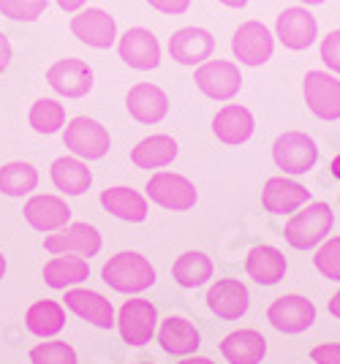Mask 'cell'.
Masks as SVG:
<instances>
[{
	"label": "cell",
	"instance_id": "cell-24",
	"mask_svg": "<svg viewBox=\"0 0 340 364\" xmlns=\"http://www.w3.org/2000/svg\"><path fill=\"white\" fill-rule=\"evenodd\" d=\"M158 346L171 356H191L201 346V334L186 316H169L158 326Z\"/></svg>",
	"mask_w": 340,
	"mask_h": 364
},
{
	"label": "cell",
	"instance_id": "cell-27",
	"mask_svg": "<svg viewBox=\"0 0 340 364\" xmlns=\"http://www.w3.org/2000/svg\"><path fill=\"white\" fill-rule=\"evenodd\" d=\"M49 177L55 182V188L63 191L65 196H82L90 185H93V171L87 168V164L77 158V155H63L52 161Z\"/></svg>",
	"mask_w": 340,
	"mask_h": 364
},
{
	"label": "cell",
	"instance_id": "cell-42",
	"mask_svg": "<svg viewBox=\"0 0 340 364\" xmlns=\"http://www.w3.org/2000/svg\"><path fill=\"white\" fill-rule=\"evenodd\" d=\"M329 313H332V316L340 321V291H335V296L329 299Z\"/></svg>",
	"mask_w": 340,
	"mask_h": 364
},
{
	"label": "cell",
	"instance_id": "cell-41",
	"mask_svg": "<svg viewBox=\"0 0 340 364\" xmlns=\"http://www.w3.org/2000/svg\"><path fill=\"white\" fill-rule=\"evenodd\" d=\"M55 3L60 6L65 14H77V11H82L87 6V0H55Z\"/></svg>",
	"mask_w": 340,
	"mask_h": 364
},
{
	"label": "cell",
	"instance_id": "cell-19",
	"mask_svg": "<svg viewBox=\"0 0 340 364\" xmlns=\"http://www.w3.org/2000/svg\"><path fill=\"white\" fill-rule=\"evenodd\" d=\"M22 215L28 220V226L41 231V234L60 231L63 226L71 223V207L65 204V198L52 196V193H38V196L28 198Z\"/></svg>",
	"mask_w": 340,
	"mask_h": 364
},
{
	"label": "cell",
	"instance_id": "cell-22",
	"mask_svg": "<svg viewBox=\"0 0 340 364\" xmlns=\"http://www.w3.org/2000/svg\"><path fill=\"white\" fill-rule=\"evenodd\" d=\"M310 201V191L289 177H270L262 188V204L272 215H292Z\"/></svg>",
	"mask_w": 340,
	"mask_h": 364
},
{
	"label": "cell",
	"instance_id": "cell-37",
	"mask_svg": "<svg viewBox=\"0 0 340 364\" xmlns=\"http://www.w3.org/2000/svg\"><path fill=\"white\" fill-rule=\"evenodd\" d=\"M319 55H322V63H324L332 74H340V31L326 33L324 38H322Z\"/></svg>",
	"mask_w": 340,
	"mask_h": 364
},
{
	"label": "cell",
	"instance_id": "cell-9",
	"mask_svg": "<svg viewBox=\"0 0 340 364\" xmlns=\"http://www.w3.org/2000/svg\"><path fill=\"white\" fill-rule=\"evenodd\" d=\"M302 95L319 120H340V79L329 71H308L302 76Z\"/></svg>",
	"mask_w": 340,
	"mask_h": 364
},
{
	"label": "cell",
	"instance_id": "cell-33",
	"mask_svg": "<svg viewBox=\"0 0 340 364\" xmlns=\"http://www.w3.org/2000/svg\"><path fill=\"white\" fill-rule=\"evenodd\" d=\"M28 122L36 134L52 136L65 128V107L55 98H38L28 112Z\"/></svg>",
	"mask_w": 340,
	"mask_h": 364
},
{
	"label": "cell",
	"instance_id": "cell-25",
	"mask_svg": "<svg viewBox=\"0 0 340 364\" xmlns=\"http://www.w3.org/2000/svg\"><path fill=\"white\" fill-rule=\"evenodd\" d=\"M221 353L229 364H262L267 356V340L256 329H237L221 340Z\"/></svg>",
	"mask_w": 340,
	"mask_h": 364
},
{
	"label": "cell",
	"instance_id": "cell-21",
	"mask_svg": "<svg viewBox=\"0 0 340 364\" xmlns=\"http://www.w3.org/2000/svg\"><path fill=\"white\" fill-rule=\"evenodd\" d=\"M256 131V117L253 112L243 104H226L223 109H218V114L213 117V134L218 141L229 144V147H240Z\"/></svg>",
	"mask_w": 340,
	"mask_h": 364
},
{
	"label": "cell",
	"instance_id": "cell-29",
	"mask_svg": "<svg viewBox=\"0 0 340 364\" xmlns=\"http://www.w3.org/2000/svg\"><path fill=\"white\" fill-rule=\"evenodd\" d=\"M90 277V264L82 256H52L44 264V283L49 289H74Z\"/></svg>",
	"mask_w": 340,
	"mask_h": 364
},
{
	"label": "cell",
	"instance_id": "cell-6",
	"mask_svg": "<svg viewBox=\"0 0 340 364\" xmlns=\"http://www.w3.org/2000/svg\"><path fill=\"white\" fill-rule=\"evenodd\" d=\"M232 52L234 58L248 65V68H259L272 58L275 52V33L270 31L259 19H248L243 22L232 36Z\"/></svg>",
	"mask_w": 340,
	"mask_h": 364
},
{
	"label": "cell",
	"instance_id": "cell-7",
	"mask_svg": "<svg viewBox=\"0 0 340 364\" xmlns=\"http://www.w3.org/2000/svg\"><path fill=\"white\" fill-rule=\"evenodd\" d=\"M193 82H196L201 95H207L213 101H232L234 95L243 90L240 65H234L232 60H221V58L196 65Z\"/></svg>",
	"mask_w": 340,
	"mask_h": 364
},
{
	"label": "cell",
	"instance_id": "cell-4",
	"mask_svg": "<svg viewBox=\"0 0 340 364\" xmlns=\"http://www.w3.org/2000/svg\"><path fill=\"white\" fill-rule=\"evenodd\" d=\"M63 144L82 161H101L112 147V136L93 117H74L63 128Z\"/></svg>",
	"mask_w": 340,
	"mask_h": 364
},
{
	"label": "cell",
	"instance_id": "cell-43",
	"mask_svg": "<svg viewBox=\"0 0 340 364\" xmlns=\"http://www.w3.org/2000/svg\"><path fill=\"white\" fill-rule=\"evenodd\" d=\"M177 364H216V362L207 359V356H186L183 362H177Z\"/></svg>",
	"mask_w": 340,
	"mask_h": 364
},
{
	"label": "cell",
	"instance_id": "cell-44",
	"mask_svg": "<svg viewBox=\"0 0 340 364\" xmlns=\"http://www.w3.org/2000/svg\"><path fill=\"white\" fill-rule=\"evenodd\" d=\"M221 6H226V9H243L248 0H218Z\"/></svg>",
	"mask_w": 340,
	"mask_h": 364
},
{
	"label": "cell",
	"instance_id": "cell-39",
	"mask_svg": "<svg viewBox=\"0 0 340 364\" xmlns=\"http://www.w3.org/2000/svg\"><path fill=\"white\" fill-rule=\"evenodd\" d=\"M147 6H153L158 14L180 16L191 9V0H147Z\"/></svg>",
	"mask_w": 340,
	"mask_h": 364
},
{
	"label": "cell",
	"instance_id": "cell-15",
	"mask_svg": "<svg viewBox=\"0 0 340 364\" xmlns=\"http://www.w3.org/2000/svg\"><path fill=\"white\" fill-rule=\"evenodd\" d=\"M71 33L93 49H109L117 44V22L104 9H82L71 16Z\"/></svg>",
	"mask_w": 340,
	"mask_h": 364
},
{
	"label": "cell",
	"instance_id": "cell-45",
	"mask_svg": "<svg viewBox=\"0 0 340 364\" xmlns=\"http://www.w3.org/2000/svg\"><path fill=\"white\" fill-rule=\"evenodd\" d=\"M329 168H332V177H335V180H340V155H335V158H332Z\"/></svg>",
	"mask_w": 340,
	"mask_h": 364
},
{
	"label": "cell",
	"instance_id": "cell-12",
	"mask_svg": "<svg viewBox=\"0 0 340 364\" xmlns=\"http://www.w3.org/2000/svg\"><path fill=\"white\" fill-rule=\"evenodd\" d=\"M267 321L283 334H302L316 321V304L308 296L286 294L267 307Z\"/></svg>",
	"mask_w": 340,
	"mask_h": 364
},
{
	"label": "cell",
	"instance_id": "cell-23",
	"mask_svg": "<svg viewBox=\"0 0 340 364\" xmlns=\"http://www.w3.org/2000/svg\"><path fill=\"white\" fill-rule=\"evenodd\" d=\"M98 201H101L104 213H109L117 220H125V223H142V220H147V213H150L147 196H142L139 191H134L128 185H115V188L101 191Z\"/></svg>",
	"mask_w": 340,
	"mask_h": 364
},
{
	"label": "cell",
	"instance_id": "cell-14",
	"mask_svg": "<svg viewBox=\"0 0 340 364\" xmlns=\"http://www.w3.org/2000/svg\"><path fill=\"white\" fill-rule=\"evenodd\" d=\"M117 55L137 71H153L161 65V44L147 28H128L123 36H117Z\"/></svg>",
	"mask_w": 340,
	"mask_h": 364
},
{
	"label": "cell",
	"instance_id": "cell-28",
	"mask_svg": "<svg viewBox=\"0 0 340 364\" xmlns=\"http://www.w3.org/2000/svg\"><path fill=\"white\" fill-rule=\"evenodd\" d=\"M177 152H180V144L174 141V136L153 134V136H144L131 150V164L137 168H166L169 164H174Z\"/></svg>",
	"mask_w": 340,
	"mask_h": 364
},
{
	"label": "cell",
	"instance_id": "cell-17",
	"mask_svg": "<svg viewBox=\"0 0 340 364\" xmlns=\"http://www.w3.org/2000/svg\"><path fill=\"white\" fill-rule=\"evenodd\" d=\"M207 307L221 321H240L250 307L248 286L237 277H221L207 291Z\"/></svg>",
	"mask_w": 340,
	"mask_h": 364
},
{
	"label": "cell",
	"instance_id": "cell-5",
	"mask_svg": "<svg viewBox=\"0 0 340 364\" xmlns=\"http://www.w3.org/2000/svg\"><path fill=\"white\" fill-rule=\"evenodd\" d=\"M272 161L275 166L283 171V174H292V177H299V174H308L310 168L316 166L319 161V147L310 134H302V131H286L275 139L272 144Z\"/></svg>",
	"mask_w": 340,
	"mask_h": 364
},
{
	"label": "cell",
	"instance_id": "cell-16",
	"mask_svg": "<svg viewBox=\"0 0 340 364\" xmlns=\"http://www.w3.org/2000/svg\"><path fill=\"white\" fill-rule=\"evenodd\" d=\"M63 304L77 316V318L93 323L98 329H115L117 323V313L104 294L90 289H65Z\"/></svg>",
	"mask_w": 340,
	"mask_h": 364
},
{
	"label": "cell",
	"instance_id": "cell-30",
	"mask_svg": "<svg viewBox=\"0 0 340 364\" xmlns=\"http://www.w3.org/2000/svg\"><path fill=\"white\" fill-rule=\"evenodd\" d=\"M25 326L28 332L36 334V337H55V334L63 332L65 326V307L55 299H38L28 307L25 313Z\"/></svg>",
	"mask_w": 340,
	"mask_h": 364
},
{
	"label": "cell",
	"instance_id": "cell-48",
	"mask_svg": "<svg viewBox=\"0 0 340 364\" xmlns=\"http://www.w3.org/2000/svg\"><path fill=\"white\" fill-rule=\"evenodd\" d=\"M137 364H150V362H137Z\"/></svg>",
	"mask_w": 340,
	"mask_h": 364
},
{
	"label": "cell",
	"instance_id": "cell-26",
	"mask_svg": "<svg viewBox=\"0 0 340 364\" xmlns=\"http://www.w3.org/2000/svg\"><path fill=\"white\" fill-rule=\"evenodd\" d=\"M245 272L259 286H275L286 274V256L272 245H256L245 256Z\"/></svg>",
	"mask_w": 340,
	"mask_h": 364
},
{
	"label": "cell",
	"instance_id": "cell-36",
	"mask_svg": "<svg viewBox=\"0 0 340 364\" xmlns=\"http://www.w3.org/2000/svg\"><path fill=\"white\" fill-rule=\"evenodd\" d=\"M47 11V0H0V14L11 22H36Z\"/></svg>",
	"mask_w": 340,
	"mask_h": 364
},
{
	"label": "cell",
	"instance_id": "cell-11",
	"mask_svg": "<svg viewBox=\"0 0 340 364\" xmlns=\"http://www.w3.org/2000/svg\"><path fill=\"white\" fill-rule=\"evenodd\" d=\"M275 38L292 52H305L319 38V22L305 6L283 9L275 22Z\"/></svg>",
	"mask_w": 340,
	"mask_h": 364
},
{
	"label": "cell",
	"instance_id": "cell-35",
	"mask_svg": "<svg viewBox=\"0 0 340 364\" xmlns=\"http://www.w3.org/2000/svg\"><path fill=\"white\" fill-rule=\"evenodd\" d=\"M313 267L324 274L326 280L340 283V237H326L324 242L316 247Z\"/></svg>",
	"mask_w": 340,
	"mask_h": 364
},
{
	"label": "cell",
	"instance_id": "cell-2",
	"mask_svg": "<svg viewBox=\"0 0 340 364\" xmlns=\"http://www.w3.org/2000/svg\"><path fill=\"white\" fill-rule=\"evenodd\" d=\"M101 280L120 294H142V291L153 289L158 274H155L153 264L142 253L120 250L101 267Z\"/></svg>",
	"mask_w": 340,
	"mask_h": 364
},
{
	"label": "cell",
	"instance_id": "cell-47",
	"mask_svg": "<svg viewBox=\"0 0 340 364\" xmlns=\"http://www.w3.org/2000/svg\"><path fill=\"white\" fill-rule=\"evenodd\" d=\"M299 3H305V6H322L326 0H299Z\"/></svg>",
	"mask_w": 340,
	"mask_h": 364
},
{
	"label": "cell",
	"instance_id": "cell-38",
	"mask_svg": "<svg viewBox=\"0 0 340 364\" xmlns=\"http://www.w3.org/2000/svg\"><path fill=\"white\" fill-rule=\"evenodd\" d=\"M313 364H340V343H322L310 350Z\"/></svg>",
	"mask_w": 340,
	"mask_h": 364
},
{
	"label": "cell",
	"instance_id": "cell-32",
	"mask_svg": "<svg viewBox=\"0 0 340 364\" xmlns=\"http://www.w3.org/2000/svg\"><path fill=\"white\" fill-rule=\"evenodd\" d=\"M38 188V168L25 161H11L0 166V193L9 198H22Z\"/></svg>",
	"mask_w": 340,
	"mask_h": 364
},
{
	"label": "cell",
	"instance_id": "cell-10",
	"mask_svg": "<svg viewBox=\"0 0 340 364\" xmlns=\"http://www.w3.org/2000/svg\"><path fill=\"white\" fill-rule=\"evenodd\" d=\"M44 247H47V253H52V256L93 258L101 250V234L90 223H68L60 231L47 234Z\"/></svg>",
	"mask_w": 340,
	"mask_h": 364
},
{
	"label": "cell",
	"instance_id": "cell-34",
	"mask_svg": "<svg viewBox=\"0 0 340 364\" xmlns=\"http://www.w3.org/2000/svg\"><path fill=\"white\" fill-rule=\"evenodd\" d=\"M31 364H79L77 350L71 348L63 340H52V343H38L31 348Z\"/></svg>",
	"mask_w": 340,
	"mask_h": 364
},
{
	"label": "cell",
	"instance_id": "cell-20",
	"mask_svg": "<svg viewBox=\"0 0 340 364\" xmlns=\"http://www.w3.org/2000/svg\"><path fill=\"white\" fill-rule=\"evenodd\" d=\"M216 52V38L213 33L204 28H180L171 33L169 38V55L171 60H177L180 65H201L204 60H210Z\"/></svg>",
	"mask_w": 340,
	"mask_h": 364
},
{
	"label": "cell",
	"instance_id": "cell-40",
	"mask_svg": "<svg viewBox=\"0 0 340 364\" xmlns=\"http://www.w3.org/2000/svg\"><path fill=\"white\" fill-rule=\"evenodd\" d=\"M11 58H14V49H11V41L6 38V33H0V74L11 65Z\"/></svg>",
	"mask_w": 340,
	"mask_h": 364
},
{
	"label": "cell",
	"instance_id": "cell-3",
	"mask_svg": "<svg viewBox=\"0 0 340 364\" xmlns=\"http://www.w3.org/2000/svg\"><path fill=\"white\" fill-rule=\"evenodd\" d=\"M144 191H147V198L153 204H158L161 210H169V213H188L199 201L196 185L183 174H174V171H155L147 180Z\"/></svg>",
	"mask_w": 340,
	"mask_h": 364
},
{
	"label": "cell",
	"instance_id": "cell-13",
	"mask_svg": "<svg viewBox=\"0 0 340 364\" xmlns=\"http://www.w3.org/2000/svg\"><path fill=\"white\" fill-rule=\"evenodd\" d=\"M93 68L79 58H63L47 68V85L63 98H85L93 90Z\"/></svg>",
	"mask_w": 340,
	"mask_h": 364
},
{
	"label": "cell",
	"instance_id": "cell-31",
	"mask_svg": "<svg viewBox=\"0 0 340 364\" xmlns=\"http://www.w3.org/2000/svg\"><path fill=\"white\" fill-rule=\"evenodd\" d=\"M171 277L183 289H199L204 283H210V277H213V261H210V256H204L201 250H186L183 256L174 261Z\"/></svg>",
	"mask_w": 340,
	"mask_h": 364
},
{
	"label": "cell",
	"instance_id": "cell-46",
	"mask_svg": "<svg viewBox=\"0 0 340 364\" xmlns=\"http://www.w3.org/2000/svg\"><path fill=\"white\" fill-rule=\"evenodd\" d=\"M6 267H9V264H6V256H3V253H0V280H3V277H6Z\"/></svg>",
	"mask_w": 340,
	"mask_h": 364
},
{
	"label": "cell",
	"instance_id": "cell-8",
	"mask_svg": "<svg viewBox=\"0 0 340 364\" xmlns=\"http://www.w3.org/2000/svg\"><path fill=\"white\" fill-rule=\"evenodd\" d=\"M115 326L123 337V343L134 346V348L147 346L153 340V334L158 332V310L147 299H128L117 310V323Z\"/></svg>",
	"mask_w": 340,
	"mask_h": 364
},
{
	"label": "cell",
	"instance_id": "cell-18",
	"mask_svg": "<svg viewBox=\"0 0 340 364\" xmlns=\"http://www.w3.org/2000/svg\"><path fill=\"white\" fill-rule=\"evenodd\" d=\"M125 109L131 120L142 125H155L169 114V95L153 82H137L125 95Z\"/></svg>",
	"mask_w": 340,
	"mask_h": 364
},
{
	"label": "cell",
	"instance_id": "cell-1",
	"mask_svg": "<svg viewBox=\"0 0 340 364\" xmlns=\"http://www.w3.org/2000/svg\"><path fill=\"white\" fill-rule=\"evenodd\" d=\"M335 226V213L326 201H310L302 204L283 226V237L294 250H310L326 240V234Z\"/></svg>",
	"mask_w": 340,
	"mask_h": 364
}]
</instances>
